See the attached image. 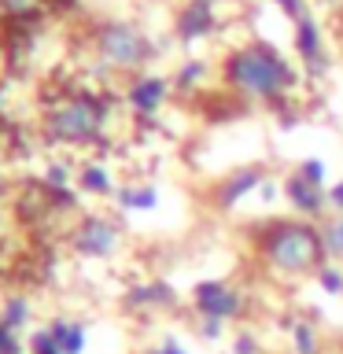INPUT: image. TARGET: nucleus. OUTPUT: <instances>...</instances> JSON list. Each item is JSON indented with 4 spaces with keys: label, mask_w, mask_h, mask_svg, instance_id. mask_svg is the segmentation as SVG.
I'll return each mask as SVG.
<instances>
[{
    "label": "nucleus",
    "mask_w": 343,
    "mask_h": 354,
    "mask_svg": "<svg viewBox=\"0 0 343 354\" xmlns=\"http://www.w3.org/2000/svg\"><path fill=\"white\" fill-rule=\"evenodd\" d=\"M107 122V107L93 96H66L55 107H48L44 115V137L55 144H89L93 137H100Z\"/></svg>",
    "instance_id": "obj_3"
},
{
    "label": "nucleus",
    "mask_w": 343,
    "mask_h": 354,
    "mask_svg": "<svg viewBox=\"0 0 343 354\" xmlns=\"http://www.w3.org/2000/svg\"><path fill=\"white\" fill-rule=\"evenodd\" d=\"M277 4H281L288 15H295V19H303V15H306V0H277Z\"/></svg>",
    "instance_id": "obj_24"
},
{
    "label": "nucleus",
    "mask_w": 343,
    "mask_h": 354,
    "mask_svg": "<svg viewBox=\"0 0 343 354\" xmlns=\"http://www.w3.org/2000/svg\"><path fill=\"white\" fill-rule=\"evenodd\" d=\"M166 96V82L163 77H137V82L129 85V107L137 111V115H151V111H159Z\"/></svg>",
    "instance_id": "obj_8"
},
{
    "label": "nucleus",
    "mask_w": 343,
    "mask_h": 354,
    "mask_svg": "<svg viewBox=\"0 0 343 354\" xmlns=\"http://www.w3.org/2000/svg\"><path fill=\"white\" fill-rule=\"evenodd\" d=\"M48 181H52V185H63V181H66V174H63V166H52V174H48Z\"/></svg>",
    "instance_id": "obj_28"
},
{
    "label": "nucleus",
    "mask_w": 343,
    "mask_h": 354,
    "mask_svg": "<svg viewBox=\"0 0 343 354\" xmlns=\"http://www.w3.org/2000/svg\"><path fill=\"white\" fill-rule=\"evenodd\" d=\"M325 4H332V8H336V4H343V0H325Z\"/></svg>",
    "instance_id": "obj_30"
},
{
    "label": "nucleus",
    "mask_w": 343,
    "mask_h": 354,
    "mask_svg": "<svg viewBox=\"0 0 343 354\" xmlns=\"http://www.w3.org/2000/svg\"><path fill=\"white\" fill-rule=\"evenodd\" d=\"M96 55L115 71H140L151 59V41L133 22H107L96 33Z\"/></svg>",
    "instance_id": "obj_4"
},
{
    "label": "nucleus",
    "mask_w": 343,
    "mask_h": 354,
    "mask_svg": "<svg viewBox=\"0 0 343 354\" xmlns=\"http://www.w3.org/2000/svg\"><path fill=\"white\" fill-rule=\"evenodd\" d=\"M288 199H292V207L299 214H321L325 210V199H321V185H310L306 177H292L288 181Z\"/></svg>",
    "instance_id": "obj_10"
},
{
    "label": "nucleus",
    "mask_w": 343,
    "mask_h": 354,
    "mask_svg": "<svg viewBox=\"0 0 343 354\" xmlns=\"http://www.w3.org/2000/svg\"><path fill=\"white\" fill-rule=\"evenodd\" d=\"M151 354H185V351H181V347H177V343H174V339H166V343H163V347H159V351H151Z\"/></svg>",
    "instance_id": "obj_27"
},
{
    "label": "nucleus",
    "mask_w": 343,
    "mask_h": 354,
    "mask_svg": "<svg viewBox=\"0 0 343 354\" xmlns=\"http://www.w3.org/2000/svg\"><path fill=\"white\" fill-rule=\"evenodd\" d=\"M122 203L137 207V210H148L155 203V188H126V192H122Z\"/></svg>",
    "instance_id": "obj_16"
},
{
    "label": "nucleus",
    "mask_w": 343,
    "mask_h": 354,
    "mask_svg": "<svg viewBox=\"0 0 343 354\" xmlns=\"http://www.w3.org/2000/svg\"><path fill=\"white\" fill-rule=\"evenodd\" d=\"M225 85L248 100H277L295 85V74L270 44H248L225 59Z\"/></svg>",
    "instance_id": "obj_1"
},
{
    "label": "nucleus",
    "mask_w": 343,
    "mask_h": 354,
    "mask_svg": "<svg viewBox=\"0 0 343 354\" xmlns=\"http://www.w3.org/2000/svg\"><path fill=\"white\" fill-rule=\"evenodd\" d=\"M299 177H306L310 185H321V181H325V162H321V159H306L303 166H299Z\"/></svg>",
    "instance_id": "obj_21"
},
{
    "label": "nucleus",
    "mask_w": 343,
    "mask_h": 354,
    "mask_svg": "<svg viewBox=\"0 0 343 354\" xmlns=\"http://www.w3.org/2000/svg\"><path fill=\"white\" fill-rule=\"evenodd\" d=\"M325 236V248H328V254H336V259H343V218L340 221H332V225L321 232Z\"/></svg>",
    "instance_id": "obj_18"
},
{
    "label": "nucleus",
    "mask_w": 343,
    "mask_h": 354,
    "mask_svg": "<svg viewBox=\"0 0 343 354\" xmlns=\"http://www.w3.org/2000/svg\"><path fill=\"white\" fill-rule=\"evenodd\" d=\"M52 336H55V343H59L63 354H82L85 351V328L77 325V321H55Z\"/></svg>",
    "instance_id": "obj_11"
},
{
    "label": "nucleus",
    "mask_w": 343,
    "mask_h": 354,
    "mask_svg": "<svg viewBox=\"0 0 343 354\" xmlns=\"http://www.w3.org/2000/svg\"><path fill=\"white\" fill-rule=\"evenodd\" d=\"M325 251V236L306 221H281V225H270V232L262 236V259L281 273L321 270Z\"/></svg>",
    "instance_id": "obj_2"
},
{
    "label": "nucleus",
    "mask_w": 343,
    "mask_h": 354,
    "mask_svg": "<svg viewBox=\"0 0 343 354\" xmlns=\"http://www.w3.org/2000/svg\"><path fill=\"white\" fill-rule=\"evenodd\" d=\"M0 354H19V339H15V328H8L0 321Z\"/></svg>",
    "instance_id": "obj_23"
},
{
    "label": "nucleus",
    "mask_w": 343,
    "mask_h": 354,
    "mask_svg": "<svg viewBox=\"0 0 343 354\" xmlns=\"http://www.w3.org/2000/svg\"><path fill=\"white\" fill-rule=\"evenodd\" d=\"M74 243H77V251H82V254H93V259H104V254H111V251H115V243H118V232H115V225H111V221H100V218H93V221H85V225L77 229Z\"/></svg>",
    "instance_id": "obj_6"
},
{
    "label": "nucleus",
    "mask_w": 343,
    "mask_h": 354,
    "mask_svg": "<svg viewBox=\"0 0 343 354\" xmlns=\"http://www.w3.org/2000/svg\"><path fill=\"white\" fill-rule=\"evenodd\" d=\"M321 284H325V292L340 295V292H343V273L332 270V266H321Z\"/></svg>",
    "instance_id": "obj_22"
},
{
    "label": "nucleus",
    "mask_w": 343,
    "mask_h": 354,
    "mask_svg": "<svg viewBox=\"0 0 343 354\" xmlns=\"http://www.w3.org/2000/svg\"><path fill=\"white\" fill-rule=\"evenodd\" d=\"M237 354H254V343L251 339H240L237 343Z\"/></svg>",
    "instance_id": "obj_29"
},
{
    "label": "nucleus",
    "mask_w": 343,
    "mask_h": 354,
    "mask_svg": "<svg viewBox=\"0 0 343 354\" xmlns=\"http://www.w3.org/2000/svg\"><path fill=\"white\" fill-rule=\"evenodd\" d=\"M196 306L203 317H214V321H225V317H237L240 314V295L232 292L229 284H218V281H203L196 288Z\"/></svg>",
    "instance_id": "obj_5"
},
{
    "label": "nucleus",
    "mask_w": 343,
    "mask_h": 354,
    "mask_svg": "<svg viewBox=\"0 0 343 354\" xmlns=\"http://www.w3.org/2000/svg\"><path fill=\"white\" fill-rule=\"evenodd\" d=\"M295 351L299 354H317V332L310 325H295Z\"/></svg>",
    "instance_id": "obj_17"
},
{
    "label": "nucleus",
    "mask_w": 343,
    "mask_h": 354,
    "mask_svg": "<svg viewBox=\"0 0 343 354\" xmlns=\"http://www.w3.org/2000/svg\"><path fill=\"white\" fill-rule=\"evenodd\" d=\"M44 8V0H0V11L11 19H30Z\"/></svg>",
    "instance_id": "obj_13"
},
{
    "label": "nucleus",
    "mask_w": 343,
    "mask_h": 354,
    "mask_svg": "<svg viewBox=\"0 0 343 354\" xmlns=\"http://www.w3.org/2000/svg\"><path fill=\"white\" fill-rule=\"evenodd\" d=\"M26 314H30V306L22 303V299H8V306H4V314H0V321H4L8 328L19 332V325L26 321Z\"/></svg>",
    "instance_id": "obj_15"
},
{
    "label": "nucleus",
    "mask_w": 343,
    "mask_h": 354,
    "mask_svg": "<svg viewBox=\"0 0 343 354\" xmlns=\"http://www.w3.org/2000/svg\"><path fill=\"white\" fill-rule=\"evenodd\" d=\"M199 74H203V66H199V63L185 66V71H181V85H196V77H199Z\"/></svg>",
    "instance_id": "obj_25"
},
{
    "label": "nucleus",
    "mask_w": 343,
    "mask_h": 354,
    "mask_svg": "<svg viewBox=\"0 0 343 354\" xmlns=\"http://www.w3.org/2000/svg\"><path fill=\"white\" fill-rule=\"evenodd\" d=\"M328 203L343 210V181H336V185H332V188H328Z\"/></svg>",
    "instance_id": "obj_26"
},
{
    "label": "nucleus",
    "mask_w": 343,
    "mask_h": 354,
    "mask_svg": "<svg viewBox=\"0 0 343 354\" xmlns=\"http://www.w3.org/2000/svg\"><path fill=\"white\" fill-rule=\"evenodd\" d=\"M259 177H262L259 170H240L237 177H229V181L221 185V192H218V203L221 207H232L243 192H251V188L259 185Z\"/></svg>",
    "instance_id": "obj_12"
},
{
    "label": "nucleus",
    "mask_w": 343,
    "mask_h": 354,
    "mask_svg": "<svg viewBox=\"0 0 343 354\" xmlns=\"http://www.w3.org/2000/svg\"><path fill=\"white\" fill-rule=\"evenodd\" d=\"M210 26H214V11H210L207 0H192V4L185 8L181 22H177V33H181L185 41H196L203 37V33H210Z\"/></svg>",
    "instance_id": "obj_9"
},
{
    "label": "nucleus",
    "mask_w": 343,
    "mask_h": 354,
    "mask_svg": "<svg viewBox=\"0 0 343 354\" xmlns=\"http://www.w3.org/2000/svg\"><path fill=\"white\" fill-rule=\"evenodd\" d=\"M82 185L89 188V192H111V181H107V174L100 170V166H89V170L82 174Z\"/></svg>",
    "instance_id": "obj_19"
},
{
    "label": "nucleus",
    "mask_w": 343,
    "mask_h": 354,
    "mask_svg": "<svg viewBox=\"0 0 343 354\" xmlns=\"http://www.w3.org/2000/svg\"><path fill=\"white\" fill-rule=\"evenodd\" d=\"M170 288L166 284H144V288H137L133 292V303H170Z\"/></svg>",
    "instance_id": "obj_14"
},
{
    "label": "nucleus",
    "mask_w": 343,
    "mask_h": 354,
    "mask_svg": "<svg viewBox=\"0 0 343 354\" xmlns=\"http://www.w3.org/2000/svg\"><path fill=\"white\" fill-rule=\"evenodd\" d=\"M33 354H63L55 336H52V328H41L37 336H33Z\"/></svg>",
    "instance_id": "obj_20"
},
{
    "label": "nucleus",
    "mask_w": 343,
    "mask_h": 354,
    "mask_svg": "<svg viewBox=\"0 0 343 354\" xmlns=\"http://www.w3.org/2000/svg\"><path fill=\"white\" fill-rule=\"evenodd\" d=\"M299 55H303V63L310 66V71H325L328 55H325V44H321V33H317V22L303 15L299 19Z\"/></svg>",
    "instance_id": "obj_7"
}]
</instances>
